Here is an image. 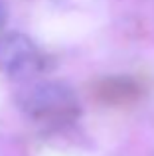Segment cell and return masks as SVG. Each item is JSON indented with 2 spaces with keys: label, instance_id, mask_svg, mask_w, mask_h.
Returning <instances> with one entry per match:
<instances>
[{
  "label": "cell",
  "instance_id": "obj_3",
  "mask_svg": "<svg viewBox=\"0 0 154 156\" xmlns=\"http://www.w3.org/2000/svg\"><path fill=\"white\" fill-rule=\"evenodd\" d=\"M6 16H8V12H6V4L0 0V26L6 22Z\"/></svg>",
  "mask_w": 154,
  "mask_h": 156
},
{
  "label": "cell",
  "instance_id": "obj_1",
  "mask_svg": "<svg viewBox=\"0 0 154 156\" xmlns=\"http://www.w3.org/2000/svg\"><path fill=\"white\" fill-rule=\"evenodd\" d=\"M73 103V91L65 83H40L36 87L28 89L20 97V105L24 111H30L34 115L50 113L51 109H61Z\"/></svg>",
  "mask_w": 154,
  "mask_h": 156
},
{
  "label": "cell",
  "instance_id": "obj_2",
  "mask_svg": "<svg viewBox=\"0 0 154 156\" xmlns=\"http://www.w3.org/2000/svg\"><path fill=\"white\" fill-rule=\"evenodd\" d=\"M38 63L40 59L34 53V50H28V51L18 53L16 57H12L6 63V69L12 79H28L38 71Z\"/></svg>",
  "mask_w": 154,
  "mask_h": 156
}]
</instances>
